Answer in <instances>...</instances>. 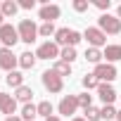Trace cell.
<instances>
[{
  "mask_svg": "<svg viewBox=\"0 0 121 121\" xmlns=\"http://www.w3.org/2000/svg\"><path fill=\"white\" fill-rule=\"evenodd\" d=\"M3 19H5V17H3V12H0V26H3Z\"/></svg>",
  "mask_w": 121,
  "mask_h": 121,
  "instance_id": "37",
  "label": "cell"
},
{
  "mask_svg": "<svg viewBox=\"0 0 121 121\" xmlns=\"http://www.w3.org/2000/svg\"><path fill=\"white\" fill-rule=\"evenodd\" d=\"M78 97V107H83V109H88V107H93L90 102H93V95H88V93H81V95H76Z\"/></svg>",
  "mask_w": 121,
  "mask_h": 121,
  "instance_id": "28",
  "label": "cell"
},
{
  "mask_svg": "<svg viewBox=\"0 0 121 121\" xmlns=\"http://www.w3.org/2000/svg\"><path fill=\"white\" fill-rule=\"evenodd\" d=\"M109 5H112L109 0H95V7H97V10H102V12H104V10H109Z\"/></svg>",
  "mask_w": 121,
  "mask_h": 121,
  "instance_id": "31",
  "label": "cell"
},
{
  "mask_svg": "<svg viewBox=\"0 0 121 121\" xmlns=\"http://www.w3.org/2000/svg\"><path fill=\"white\" fill-rule=\"evenodd\" d=\"M0 112L14 116V112H17V100H14L12 95H7V93H0Z\"/></svg>",
  "mask_w": 121,
  "mask_h": 121,
  "instance_id": "13",
  "label": "cell"
},
{
  "mask_svg": "<svg viewBox=\"0 0 121 121\" xmlns=\"http://www.w3.org/2000/svg\"><path fill=\"white\" fill-rule=\"evenodd\" d=\"M97 95H100V100H102L104 104H112V102L116 100V90H114L112 83H100V86H97Z\"/></svg>",
  "mask_w": 121,
  "mask_h": 121,
  "instance_id": "12",
  "label": "cell"
},
{
  "mask_svg": "<svg viewBox=\"0 0 121 121\" xmlns=\"http://www.w3.org/2000/svg\"><path fill=\"white\" fill-rule=\"evenodd\" d=\"M36 59H38L36 52H29V50H26V52L19 55V67H22V69H33V67H36Z\"/></svg>",
  "mask_w": 121,
  "mask_h": 121,
  "instance_id": "15",
  "label": "cell"
},
{
  "mask_svg": "<svg viewBox=\"0 0 121 121\" xmlns=\"http://www.w3.org/2000/svg\"><path fill=\"white\" fill-rule=\"evenodd\" d=\"M116 17H119V19H121V5H119V7H116Z\"/></svg>",
  "mask_w": 121,
  "mask_h": 121,
  "instance_id": "33",
  "label": "cell"
},
{
  "mask_svg": "<svg viewBox=\"0 0 121 121\" xmlns=\"http://www.w3.org/2000/svg\"><path fill=\"white\" fill-rule=\"evenodd\" d=\"M19 10V3H12V0H5L3 5H0V12H3V17H14Z\"/></svg>",
  "mask_w": 121,
  "mask_h": 121,
  "instance_id": "18",
  "label": "cell"
},
{
  "mask_svg": "<svg viewBox=\"0 0 121 121\" xmlns=\"http://www.w3.org/2000/svg\"><path fill=\"white\" fill-rule=\"evenodd\" d=\"M52 71H57L59 76H71V64H67V62H55V67H52Z\"/></svg>",
  "mask_w": 121,
  "mask_h": 121,
  "instance_id": "22",
  "label": "cell"
},
{
  "mask_svg": "<svg viewBox=\"0 0 121 121\" xmlns=\"http://www.w3.org/2000/svg\"><path fill=\"white\" fill-rule=\"evenodd\" d=\"M59 14H62L59 5H45V7L38 10V17L43 19V24H52L55 19H59Z\"/></svg>",
  "mask_w": 121,
  "mask_h": 121,
  "instance_id": "11",
  "label": "cell"
},
{
  "mask_svg": "<svg viewBox=\"0 0 121 121\" xmlns=\"http://www.w3.org/2000/svg\"><path fill=\"white\" fill-rule=\"evenodd\" d=\"M102 57L107 59V64L119 62V59H121V45H107V48L102 50Z\"/></svg>",
  "mask_w": 121,
  "mask_h": 121,
  "instance_id": "14",
  "label": "cell"
},
{
  "mask_svg": "<svg viewBox=\"0 0 121 121\" xmlns=\"http://www.w3.org/2000/svg\"><path fill=\"white\" fill-rule=\"evenodd\" d=\"M0 45H3V43H0Z\"/></svg>",
  "mask_w": 121,
  "mask_h": 121,
  "instance_id": "39",
  "label": "cell"
},
{
  "mask_svg": "<svg viewBox=\"0 0 121 121\" xmlns=\"http://www.w3.org/2000/svg\"><path fill=\"white\" fill-rule=\"evenodd\" d=\"M31 97H33V90H31L29 86H22V88H17V90H14V100H17V102L29 104V102H31Z\"/></svg>",
  "mask_w": 121,
  "mask_h": 121,
  "instance_id": "16",
  "label": "cell"
},
{
  "mask_svg": "<svg viewBox=\"0 0 121 121\" xmlns=\"http://www.w3.org/2000/svg\"><path fill=\"white\" fill-rule=\"evenodd\" d=\"M45 121H59V116H50V119H45Z\"/></svg>",
  "mask_w": 121,
  "mask_h": 121,
  "instance_id": "34",
  "label": "cell"
},
{
  "mask_svg": "<svg viewBox=\"0 0 121 121\" xmlns=\"http://www.w3.org/2000/svg\"><path fill=\"white\" fill-rule=\"evenodd\" d=\"M40 78H43V86H45L48 93H62V90H64V81H62V76H59L57 71H52V69L43 71Z\"/></svg>",
  "mask_w": 121,
  "mask_h": 121,
  "instance_id": "4",
  "label": "cell"
},
{
  "mask_svg": "<svg viewBox=\"0 0 121 121\" xmlns=\"http://www.w3.org/2000/svg\"><path fill=\"white\" fill-rule=\"evenodd\" d=\"M19 40V31L12 26V24H3L0 26V43H3V48H14V43Z\"/></svg>",
  "mask_w": 121,
  "mask_h": 121,
  "instance_id": "6",
  "label": "cell"
},
{
  "mask_svg": "<svg viewBox=\"0 0 121 121\" xmlns=\"http://www.w3.org/2000/svg\"><path fill=\"white\" fill-rule=\"evenodd\" d=\"M38 107V116H43V119H50L52 116V104L48 102V100H43L40 104H36Z\"/></svg>",
  "mask_w": 121,
  "mask_h": 121,
  "instance_id": "24",
  "label": "cell"
},
{
  "mask_svg": "<svg viewBox=\"0 0 121 121\" xmlns=\"http://www.w3.org/2000/svg\"><path fill=\"white\" fill-rule=\"evenodd\" d=\"M83 114H86V116H83L86 121H100V119H102L97 107H88V109H83Z\"/></svg>",
  "mask_w": 121,
  "mask_h": 121,
  "instance_id": "25",
  "label": "cell"
},
{
  "mask_svg": "<svg viewBox=\"0 0 121 121\" xmlns=\"http://www.w3.org/2000/svg\"><path fill=\"white\" fill-rule=\"evenodd\" d=\"M76 109H78V97L76 95H64L59 100V104H57V112L62 116H74Z\"/></svg>",
  "mask_w": 121,
  "mask_h": 121,
  "instance_id": "7",
  "label": "cell"
},
{
  "mask_svg": "<svg viewBox=\"0 0 121 121\" xmlns=\"http://www.w3.org/2000/svg\"><path fill=\"white\" fill-rule=\"evenodd\" d=\"M19 64V57L10 50V48H0V69H5L7 74L14 71V67Z\"/></svg>",
  "mask_w": 121,
  "mask_h": 121,
  "instance_id": "8",
  "label": "cell"
},
{
  "mask_svg": "<svg viewBox=\"0 0 121 121\" xmlns=\"http://www.w3.org/2000/svg\"><path fill=\"white\" fill-rule=\"evenodd\" d=\"M55 33H57L55 24H43V26H38V36H43V38H48V36H55Z\"/></svg>",
  "mask_w": 121,
  "mask_h": 121,
  "instance_id": "26",
  "label": "cell"
},
{
  "mask_svg": "<svg viewBox=\"0 0 121 121\" xmlns=\"http://www.w3.org/2000/svg\"><path fill=\"white\" fill-rule=\"evenodd\" d=\"M0 5H3V3H0Z\"/></svg>",
  "mask_w": 121,
  "mask_h": 121,
  "instance_id": "38",
  "label": "cell"
},
{
  "mask_svg": "<svg viewBox=\"0 0 121 121\" xmlns=\"http://www.w3.org/2000/svg\"><path fill=\"white\" fill-rule=\"evenodd\" d=\"M36 116H38V107H36V104L29 102V104L22 107V119H24V121H33Z\"/></svg>",
  "mask_w": 121,
  "mask_h": 121,
  "instance_id": "20",
  "label": "cell"
},
{
  "mask_svg": "<svg viewBox=\"0 0 121 121\" xmlns=\"http://www.w3.org/2000/svg\"><path fill=\"white\" fill-rule=\"evenodd\" d=\"M97 24H100V31H102V33H109V36L121 33V19H119V17H114V14H109V12L100 14Z\"/></svg>",
  "mask_w": 121,
  "mask_h": 121,
  "instance_id": "2",
  "label": "cell"
},
{
  "mask_svg": "<svg viewBox=\"0 0 121 121\" xmlns=\"http://www.w3.org/2000/svg\"><path fill=\"white\" fill-rule=\"evenodd\" d=\"M59 52H62V50H59V45L52 43V40H48V43H43V45L36 50V57H38V59H57Z\"/></svg>",
  "mask_w": 121,
  "mask_h": 121,
  "instance_id": "9",
  "label": "cell"
},
{
  "mask_svg": "<svg viewBox=\"0 0 121 121\" xmlns=\"http://www.w3.org/2000/svg\"><path fill=\"white\" fill-rule=\"evenodd\" d=\"M19 7H22V10H33V7H36V0H22Z\"/></svg>",
  "mask_w": 121,
  "mask_h": 121,
  "instance_id": "30",
  "label": "cell"
},
{
  "mask_svg": "<svg viewBox=\"0 0 121 121\" xmlns=\"http://www.w3.org/2000/svg\"><path fill=\"white\" fill-rule=\"evenodd\" d=\"M5 121H22V119H19V116H7Z\"/></svg>",
  "mask_w": 121,
  "mask_h": 121,
  "instance_id": "32",
  "label": "cell"
},
{
  "mask_svg": "<svg viewBox=\"0 0 121 121\" xmlns=\"http://www.w3.org/2000/svg\"><path fill=\"white\" fill-rule=\"evenodd\" d=\"M81 83H83V88H86V90H93V88H97V86H100V81H97V76H95V74H86Z\"/></svg>",
  "mask_w": 121,
  "mask_h": 121,
  "instance_id": "23",
  "label": "cell"
},
{
  "mask_svg": "<svg viewBox=\"0 0 121 121\" xmlns=\"http://www.w3.org/2000/svg\"><path fill=\"white\" fill-rule=\"evenodd\" d=\"M17 31H19V40H24L26 45L36 43V38H38V26L31 19H22L19 26H17Z\"/></svg>",
  "mask_w": 121,
  "mask_h": 121,
  "instance_id": "3",
  "label": "cell"
},
{
  "mask_svg": "<svg viewBox=\"0 0 121 121\" xmlns=\"http://www.w3.org/2000/svg\"><path fill=\"white\" fill-rule=\"evenodd\" d=\"M71 121H86V119H83V116H74Z\"/></svg>",
  "mask_w": 121,
  "mask_h": 121,
  "instance_id": "35",
  "label": "cell"
},
{
  "mask_svg": "<svg viewBox=\"0 0 121 121\" xmlns=\"http://www.w3.org/2000/svg\"><path fill=\"white\" fill-rule=\"evenodd\" d=\"M116 121H121V112H116Z\"/></svg>",
  "mask_w": 121,
  "mask_h": 121,
  "instance_id": "36",
  "label": "cell"
},
{
  "mask_svg": "<svg viewBox=\"0 0 121 121\" xmlns=\"http://www.w3.org/2000/svg\"><path fill=\"white\" fill-rule=\"evenodd\" d=\"M5 83L12 86V88H22V86H24V74H22V71H10V74L5 76Z\"/></svg>",
  "mask_w": 121,
  "mask_h": 121,
  "instance_id": "17",
  "label": "cell"
},
{
  "mask_svg": "<svg viewBox=\"0 0 121 121\" xmlns=\"http://www.w3.org/2000/svg\"><path fill=\"white\" fill-rule=\"evenodd\" d=\"M83 38L90 43V48H97V50H100L102 45L107 48V33H102L100 26H88V29L83 31Z\"/></svg>",
  "mask_w": 121,
  "mask_h": 121,
  "instance_id": "5",
  "label": "cell"
},
{
  "mask_svg": "<svg viewBox=\"0 0 121 121\" xmlns=\"http://www.w3.org/2000/svg\"><path fill=\"white\" fill-rule=\"evenodd\" d=\"M100 116L107 119V121H112V119H116V109H114L112 104H104V107L100 109Z\"/></svg>",
  "mask_w": 121,
  "mask_h": 121,
  "instance_id": "27",
  "label": "cell"
},
{
  "mask_svg": "<svg viewBox=\"0 0 121 121\" xmlns=\"http://www.w3.org/2000/svg\"><path fill=\"white\" fill-rule=\"evenodd\" d=\"M83 57L88 59L90 64H95V67H97V64H102V62H100V59H102V50H97V48H88Z\"/></svg>",
  "mask_w": 121,
  "mask_h": 121,
  "instance_id": "19",
  "label": "cell"
},
{
  "mask_svg": "<svg viewBox=\"0 0 121 121\" xmlns=\"http://www.w3.org/2000/svg\"><path fill=\"white\" fill-rule=\"evenodd\" d=\"M71 7H74L76 12H86V10L90 7V3H88V0H74V3H71Z\"/></svg>",
  "mask_w": 121,
  "mask_h": 121,
  "instance_id": "29",
  "label": "cell"
},
{
  "mask_svg": "<svg viewBox=\"0 0 121 121\" xmlns=\"http://www.w3.org/2000/svg\"><path fill=\"white\" fill-rule=\"evenodd\" d=\"M93 74L97 76L100 83H112V81L116 78V67H114V64H97Z\"/></svg>",
  "mask_w": 121,
  "mask_h": 121,
  "instance_id": "10",
  "label": "cell"
},
{
  "mask_svg": "<svg viewBox=\"0 0 121 121\" xmlns=\"http://www.w3.org/2000/svg\"><path fill=\"white\" fill-rule=\"evenodd\" d=\"M81 38H83V33H78L74 29H57V33H55V43L62 48H76L81 43Z\"/></svg>",
  "mask_w": 121,
  "mask_h": 121,
  "instance_id": "1",
  "label": "cell"
},
{
  "mask_svg": "<svg viewBox=\"0 0 121 121\" xmlns=\"http://www.w3.org/2000/svg\"><path fill=\"white\" fill-rule=\"evenodd\" d=\"M76 57H78V55H76V48H62V52H59V59L67 62V64H71Z\"/></svg>",
  "mask_w": 121,
  "mask_h": 121,
  "instance_id": "21",
  "label": "cell"
}]
</instances>
